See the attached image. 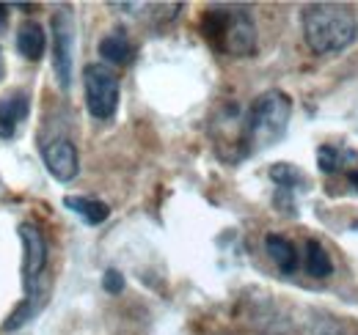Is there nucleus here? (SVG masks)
<instances>
[{
    "mask_svg": "<svg viewBox=\"0 0 358 335\" xmlns=\"http://www.w3.org/2000/svg\"><path fill=\"white\" fill-rule=\"evenodd\" d=\"M303 39L317 55L345 52L358 39V20L350 6L312 3L303 8Z\"/></svg>",
    "mask_w": 358,
    "mask_h": 335,
    "instance_id": "f257e3e1",
    "label": "nucleus"
},
{
    "mask_svg": "<svg viewBox=\"0 0 358 335\" xmlns=\"http://www.w3.org/2000/svg\"><path fill=\"white\" fill-rule=\"evenodd\" d=\"M289 116H292V99L284 91L270 88L265 94H259L245 116V129H243L245 149L262 151L275 140H281L289 126Z\"/></svg>",
    "mask_w": 358,
    "mask_h": 335,
    "instance_id": "f03ea898",
    "label": "nucleus"
},
{
    "mask_svg": "<svg viewBox=\"0 0 358 335\" xmlns=\"http://www.w3.org/2000/svg\"><path fill=\"white\" fill-rule=\"evenodd\" d=\"M201 31L204 39L226 55L245 58L257 50V25L245 8H207Z\"/></svg>",
    "mask_w": 358,
    "mask_h": 335,
    "instance_id": "7ed1b4c3",
    "label": "nucleus"
},
{
    "mask_svg": "<svg viewBox=\"0 0 358 335\" xmlns=\"http://www.w3.org/2000/svg\"><path fill=\"white\" fill-rule=\"evenodd\" d=\"M83 88H86V107H89V113L94 119L108 121V119L116 116L122 85H119V77L108 66L89 64L83 69Z\"/></svg>",
    "mask_w": 358,
    "mask_h": 335,
    "instance_id": "20e7f679",
    "label": "nucleus"
},
{
    "mask_svg": "<svg viewBox=\"0 0 358 335\" xmlns=\"http://www.w3.org/2000/svg\"><path fill=\"white\" fill-rule=\"evenodd\" d=\"M72 58H75V17L69 8H61L52 17V69L64 91L72 85Z\"/></svg>",
    "mask_w": 358,
    "mask_h": 335,
    "instance_id": "39448f33",
    "label": "nucleus"
},
{
    "mask_svg": "<svg viewBox=\"0 0 358 335\" xmlns=\"http://www.w3.org/2000/svg\"><path fill=\"white\" fill-rule=\"evenodd\" d=\"M20 239H22V251H25V255H22V281H25L28 297H34L36 283H39V278H42L47 267V242L34 223L20 225Z\"/></svg>",
    "mask_w": 358,
    "mask_h": 335,
    "instance_id": "423d86ee",
    "label": "nucleus"
},
{
    "mask_svg": "<svg viewBox=\"0 0 358 335\" xmlns=\"http://www.w3.org/2000/svg\"><path fill=\"white\" fill-rule=\"evenodd\" d=\"M42 157H45L47 170L58 179V181H72L80 170V160H78V149L72 140L66 137H55L42 146Z\"/></svg>",
    "mask_w": 358,
    "mask_h": 335,
    "instance_id": "0eeeda50",
    "label": "nucleus"
},
{
    "mask_svg": "<svg viewBox=\"0 0 358 335\" xmlns=\"http://www.w3.org/2000/svg\"><path fill=\"white\" fill-rule=\"evenodd\" d=\"M28 110H31V102H28V94L17 91V94H8L0 99V137H14L17 135V126L28 119Z\"/></svg>",
    "mask_w": 358,
    "mask_h": 335,
    "instance_id": "6e6552de",
    "label": "nucleus"
},
{
    "mask_svg": "<svg viewBox=\"0 0 358 335\" xmlns=\"http://www.w3.org/2000/svg\"><path fill=\"white\" fill-rule=\"evenodd\" d=\"M265 251H268V255L273 258V264H275L284 275H292V272L298 269V251H295V245H292L287 237H281V234H268V237H265Z\"/></svg>",
    "mask_w": 358,
    "mask_h": 335,
    "instance_id": "1a4fd4ad",
    "label": "nucleus"
},
{
    "mask_svg": "<svg viewBox=\"0 0 358 335\" xmlns=\"http://www.w3.org/2000/svg\"><path fill=\"white\" fill-rule=\"evenodd\" d=\"M45 44H47L45 31H42L39 22L28 20V22L20 25V31H17V50H20L22 58H28V61H39V58L45 55Z\"/></svg>",
    "mask_w": 358,
    "mask_h": 335,
    "instance_id": "9d476101",
    "label": "nucleus"
},
{
    "mask_svg": "<svg viewBox=\"0 0 358 335\" xmlns=\"http://www.w3.org/2000/svg\"><path fill=\"white\" fill-rule=\"evenodd\" d=\"M99 55H102L108 64L127 66V64H133L135 47H133V42L122 34V31H113V34H108V36L99 42Z\"/></svg>",
    "mask_w": 358,
    "mask_h": 335,
    "instance_id": "9b49d317",
    "label": "nucleus"
},
{
    "mask_svg": "<svg viewBox=\"0 0 358 335\" xmlns=\"http://www.w3.org/2000/svg\"><path fill=\"white\" fill-rule=\"evenodd\" d=\"M64 207L66 209H72L75 214H80L89 225H99V223H105L108 220V204H102V201H94V198H83V195H66L64 198Z\"/></svg>",
    "mask_w": 358,
    "mask_h": 335,
    "instance_id": "f8f14e48",
    "label": "nucleus"
},
{
    "mask_svg": "<svg viewBox=\"0 0 358 335\" xmlns=\"http://www.w3.org/2000/svg\"><path fill=\"white\" fill-rule=\"evenodd\" d=\"M303 269L312 275V278H328L334 272V261L328 251L317 242V239H309L306 248H303Z\"/></svg>",
    "mask_w": 358,
    "mask_h": 335,
    "instance_id": "ddd939ff",
    "label": "nucleus"
},
{
    "mask_svg": "<svg viewBox=\"0 0 358 335\" xmlns=\"http://www.w3.org/2000/svg\"><path fill=\"white\" fill-rule=\"evenodd\" d=\"M270 179L281 187V190H295V187H303L306 184V176L289 163H278V165L270 168Z\"/></svg>",
    "mask_w": 358,
    "mask_h": 335,
    "instance_id": "4468645a",
    "label": "nucleus"
},
{
    "mask_svg": "<svg viewBox=\"0 0 358 335\" xmlns=\"http://www.w3.org/2000/svg\"><path fill=\"white\" fill-rule=\"evenodd\" d=\"M31 299H34V297H28V299H25V302H22V305H20V308H17V311L8 316L6 330H17V327H22V325H25V322L34 316V305H31Z\"/></svg>",
    "mask_w": 358,
    "mask_h": 335,
    "instance_id": "2eb2a0df",
    "label": "nucleus"
},
{
    "mask_svg": "<svg viewBox=\"0 0 358 335\" xmlns=\"http://www.w3.org/2000/svg\"><path fill=\"white\" fill-rule=\"evenodd\" d=\"M102 289L108 294H119L124 289V275H122L119 269H108V272L102 275Z\"/></svg>",
    "mask_w": 358,
    "mask_h": 335,
    "instance_id": "dca6fc26",
    "label": "nucleus"
},
{
    "mask_svg": "<svg viewBox=\"0 0 358 335\" xmlns=\"http://www.w3.org/2000/svg\"><path fill=\"white\" fill-rule=\"evenodd\" d=\"M6 20H8V6H6V3H0V28L6 25Z\"/></svg>",
    "mask_w": 358,
    "mask_h": 335,
    "instance_id": "f3484780",
    "label": "nucleus"
}]
</instances>
